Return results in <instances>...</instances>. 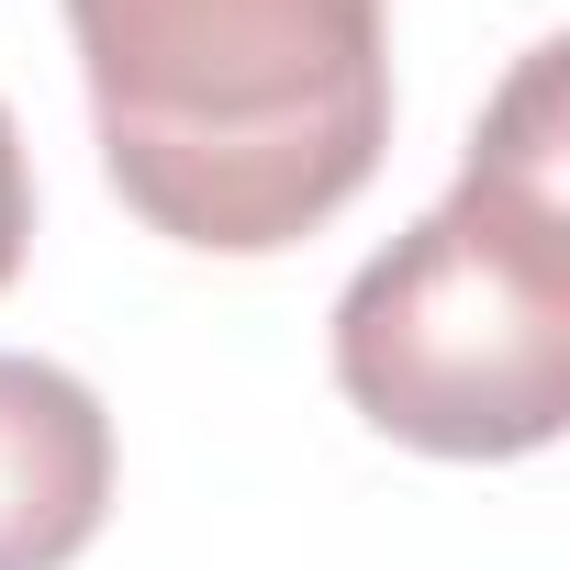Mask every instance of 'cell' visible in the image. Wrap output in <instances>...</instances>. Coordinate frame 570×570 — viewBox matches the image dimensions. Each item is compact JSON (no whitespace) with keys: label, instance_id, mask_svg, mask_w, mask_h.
I'll return each instance as SVG.
<instances>
[{"label":"cell","instance_id":"7a4b0ae2","mask_svg":"<svg viewBox=\"0 0 570 570\" xmlns=\"http://www.w3.org/2000/svg\"><path fill=\"white\" fill-rule=\"evenodd\" d=\"M336 392L425 459H537L570 425V46H525L459 179L336 292Z\"/></svg>","mask_w":570,"mask_h":570},{"label":"cell","instance_id":"277c9868","mask_svg":"<svg viewBox=\"0 0 570 570\" xmlns=\"http://www.w3.org/2000/svg\"><path fill=\"white\" fill-rule=\"evenodd\" d=\"M35 246V157H23V124L0 101V292H12V268Z\"/></svg>","mask_w":570,"mask_h":570},{"label":"cell","instance_id":"3957f363","mask_svg":"<svg viewBox=\"0 0 570 570\" xmlns=\"http://www.w3.org/2000/svg\"><path fill=\"white\" fill-rule=\"evenodd\" d=\"M112 514V414L79 370L0 347V570H68Z\"/></svg>","mask_w":570,"mask_h":570},{"label":"cell","instance_id":"6da1fadb","mask_svg":"<svg viewBox=\"0 0 570 570\" xmlns=\"http://www.w3.org/2000/svg\"><path fill=\"white\" fill-rule=\"evenodd\" d=\"M68 46L112 190L202 257L303 246L392 146V0H68Z\"/></svg>","mask_w":570,"mask_h":570}]
</instances>
